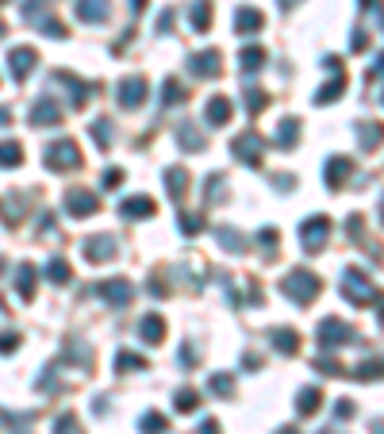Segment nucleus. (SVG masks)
Returning <instances> with one entry per match:
<instances>
[{"label":"nucleus","instance_id":"nucleus-1","mask_svg":"<svg viewBox=\"0 0 384 434\" xmlns=\"http://www.w3.org/2000/svg\"><path fill=\"white\" fill-rule=\"evenodd\" d=\"M43 162L46 169H73V166H81V150L77 143H70V139H62V143H54V146H46V154H43Z\"/></svg>","mask_w":384,"mask_h":434},{"label":"nucleus","instance_id":"nucleus-2","mask_svg":"<svg viewBox=\"0 0 384 434\" xmlns=\"http://www.w3.org/2000/svg\"><path fill=\"white\" fill-rule=\"evenodd\" d=\"M285 292L296 300V304H307V300L319 292V277H315V273H307V269H296V273H288Z\"/></svg>","mask_w":384,"mask_h":434},{"label":"nucleus","instance_id":"nucleus-3","mask_svg":"<svg viewBox=\"0 0 384 434\" xmlns=\"http://www.w3.org/2000/svg\"><path fill=\"white\" fill-rule=\"evenodd\" d=\"M327 234H331V223H327L323 215H315V219H307L304 227H300V242H304L307 254H315V250H323Z\"/></svg>","mask_w":384,"mask_h":434},{"label":"nucleus","instance_id":"nucleus-4","mask_svg":"<svg viewBox=\"0 0 384 434\" xmlns=\"http://www.w3.org/2000/svg\"><path fill=\"white\" fill-rule=\"evenodd\" d=\"M353 338H358V335H353L342 319H323V323H319V342L323 346H342V342H353Z\"/></svg>","mask_w":384,"mask_h":434},{"label":"nucleus","instance_id":"nucleus-5","mask_svg":"<svg viewBox=\"0 0 384 434\" xmlns=\"http://www.w3.org/2000/svg\"><path fill=\"white\" fill-rule=\"evenodd\" d=\"M35 62H39V54H35L31 46H16V50L8 54V70H12L16 81H27V73L35 70Z\"/></svg>","mask_w":384,"mask_h":434},{"label":"nucleus","instance_id":"nucleus-6","mask_svg":"<svg viewBox=\"0 0 384 434\" xmlns=\"http://www.w3.org/2000/svg\"><path fill=\"white\" fill-rule=\"evenodd\" d=\"M143 100H146V81L143 77H127L124 85H119V104H124V108H138Z\"/></svg>","mask_w":384,"mask_h":434},{"label":"nucleus","instance_id":"nucleus-7","mask_svg":"<svg viewBox=\"0 0 384 434\" xmlns=\"http://www.w3.org/2000/svg\"><path fill=\"white\" fill-rule=\"evenodd\" d=\"M261 150H265V143H261L254 131H246V135H242L238 143H235V154L242 158V162H250V166L261 162Z\"/></svg>","mask_w":384,"mask_h":434},{"label":"nucleus","instance_id":"nucleus-8","mask_svg":"<svg viewBox=\"0 0 384 434\" xmlns=\"http://www.w3.org/2000/svg\"><path fill=\"white\" fill-rule=\"evenodd\" d=\"M65 207H70V212L77 215V219H85V215L97 212V196L85 192V188H73V192L65 196Z\"/></svg>","mask_w":384,"mask_h":434},{"label":"nucleus","instance_id":"nucleus-9","mask_svg":"<svg viewBox=\"0 0 384 434\" xmlns=\"http://www.w3.org/2000/svg\"><path fill=\"white\" fill-rule=\"evenodd\" d=\"M73 12H77V20L97 23V20H104V16H108V0H77Z\"/></svg>","mask_w":384,"mask_h":434},{"label":"nucleus","instance_id":"nucleus-10","mask_svg":"<svg viewBox=\"0 0 384 434\" xmlns=\"http://www.w3.org/2000/svg\"><path fill=\"white\" fill-rule=\"evenodd\" d=\"M31 124L35 127H54V124H58V104H54V100H39L31 108Z\"/></svg>","mask_w":384,"mask_h":434},{"label":"nucleus","instance_id":"nucleus-11","mask_svg":"<svg viewBox=\"0 0 384 434\" xmlns=\"http://www.w3.org/2000/svg\"><path fill=\"white\" fill-rule=\"evenodd\" d=\"M119 212H124L127 219H146V215L154 212V200H150V196H131V200H124Z\"/></svg>","mask_w":384,"mask_h":434},{"label":"nucleus","instance_id":"nucleus-12","mask_svg":"<svg viewBox=\"0 0 384 434\" xmlns=\"http://www.w3.org/2000/svg\"><path fill=\"white\" fill-rule=\"evenodd\" d=\"M346 296L350 300H373L377 292H373V285L361 277V273H350V281H346Z\"/></svg>","mask_w":384,"mask_h":434},{"label":"nucleus","instance_id":"nucleus-13","mask_svg":"<svg viewBox=\"0 0 384 434\" xmlns=\"http://www.w3.org/2000/svg\"><path fill=\"white\" fill-rule=\"evenodd\" d=\"M261 12H254V8H238V16H235V27L242 35H254V31H261Z\"/></svg>","mask_w":384,"mask_h":434},{"label":"nucleus","instance_id":"nucleus-14","mask_svg":"<svg viewBox=\"0 0 384 434\" xmlns=\"http://www.w3.org/2000/svg\"><path fill=\"white\" fill-rule=\"evenodd\" d=\"M231 119V100L227 97H215L212 104H208V124L212 127H223Z\"/></svg>","mask_w":384,"mask_h":434},{"label":"nucleus","instance_id":"nucleus-15","mask_svg":"<svg viewBox=\"0 0 384 434\" xmlns=\"http://www.w3.org/2000/svg\"><path fill=\"white\" fill-rule=\"evenodd\" d=\"M85 258H89V261L111 258V239H108V234H100V239H89V242H85Z\"/></svg>","mask_w":384,"mask_h":434},{"label":"nucleus","instance_id":"nucleus-16","mask_svg":"<svg viewBox=\"0 0 384 434\" xmlns=\"http://www.w3.org/2000/svg\"><path fill=\"white\" fill-rule=\"evenodd\" d=\"M20 212H23V200H20V196H4V200H0V215H4L8 227H16V223L23 219Z\"/></svg>","mask_w":384,"mask_h":434},{"label":"nucleus","instance_id":"nucleus-17","mask_svg":"<svg viewBox=\"0 0 384 434\" xmlns=\"http://www.w3.org/2000/svg\"><path fill=\"white\" fill-rule=\"evenodd\" d=\"M100 292H104V300H111V304H119V308H124L127 300H131V292H135V288H131L127 281H111V285H104Z\"/></svg>","mask_w":384,"mask_h":434},{"label":"nucleus","instance_id":"nucleus-18","mask_svg":"<svg viewBox=\"0 0 384 434\" xmlns=\"http://www.w3.org/2000/svg\"><path fill=\"white\" fill-rule=\"evenodd\" d=\"M138 335L146 338V342H162V335H165V323L158 315H146L143 323H138Z\"/></svg>","mask_w":384,"mask_h":434},{"label":"nucleus","instance_id":"nucleus-19","mask_svg":"<svg viewBox=\"0 0 384 434\" xmlns=\"http://www.w3.org/2000/svg\"><path fill=\"white\" fill-rule=\"evenodd\" d=\"M353 169V162L350 158H334L331 166H327V181H331V188H342V177Z\"/></svg>","mask_w":384,"mask_h":434},{"label":"nucleus","instance_id":"nucleus-20","mask_svg":"<svg viewBox=\"0 0 384 434\" xmlns=\"http://www.w3.org/2000/svg\"><path fill=\"white\" fill-rule=\"evenodd\" d=\"M192 73H200V77H215V73H219V54L208 50L204 58H192Z\"/></svg>","mask_w":384,"mask_h":434},{"label":"nucleus","instance_id":"nucleus-21","mask_svg":"<svg viewBox=\"0 0 384 434\" xmlns=\"http://www.w3.org/2000/svg\"><path fill=\"white\" fill-rule=\"evenodd\" d=\"M16 285H20V296L31 300L35 296V269L31 266H20V273H16Z\"/></svg>","mask_w":384,"mask_h":434},{"label":"nucleus","instance_id":"nucleus-22","mask_svg":"<svg viewBox=\"0 0 384 434\" xmlns=\"http://www.w3.org/2000/svg\"><path fill=\"white\" fill-rule=\"evenodd\" d=\"M20 162H23L20 143H0V166H20Z\"/></svg>","mask_w":384,"mask_h":434},{"label":"nucleus","instance_id":"nucleus-23","mask_svg":"<svg viewBox=\"0 0 384 434\" xmlns=\"http://www.w3.org/2000/svg\"><path fill=\"white\" fill-rule=\"evenodd\" d=\"M46 277H50L54 285H65V281H70V266H65L62 258H54L50 266H46Z\"/></svg>","mask_w":384,"mask_h":434},{"label":"nucleus","instance_id":"nucleus-24","mask_svg":"<svg viewBox=\"0 0 384 434\" xmlns=\"http://www.w3.org/2000/svg\"><path fill=\"white\" fill-rule=\"evenodd\" d=\"M192 23H196V31H208V23H212V4L208 0L192 8Z\"/></svg>","mask_w":384,"mask_h":434},{"label":"nucleus","instance_id":"nucleus-25","mask_svg":"<svg viewBox=\"0 0 384 434\" xmlns=\"http://www.w3.org/2000/svg\"><path fill=\"white\" fill-rule=\"evenodd\" d=\"M319 408V389H304L300 392V415H312Z\"/></svg>","mask_w":384,"mask_h":434},{"label":"nucleus","instance_id":"nucleus-26","mask_svg":"<svg viewBox=\"0 0 384 434\" xmlns=\"http://www.w3.org/2000/svg\"><path fill=\"white\" fill-rule=\"evenodd\" d=\"M261 62H265V50H261V46H250V50H242V70H258Z\"/></svg>","mask_w":384,"mask_h":434},{"label":"nucleus","instance_id":"nucleus-27","mask_svg":"<svg viewBox=\"0 0 384 434\" xmlns=\"http://www.w3.org/2000/svg\"><path fill=\"white\" fill-rule=\"evenodd\" d=\"M277 350H285V354H296V335L292 331H277Z\"/></svg>","mask_w":384,"mask_h":434},{"label":"nucleus","instance_id":"nucleus-28","mask_svg":"<svg viewBox=\"0 0 384 434\" xmlns=\"http://www.w3.org/2000/svg\"><path fill=\"white\" fill-rule=\"evenodd\" d=\"M119 369L131 373V369H146V362L143 357H135V354H119Z\"/></svg>","mask_w":384,"mask_h":434},{"label":"nucleus","instance_id":"nucleus-29","mask_svg":"<svg viewBox=\"0 0 384 434\" xmlns=\"http://www.w3.org/2000/svg\"><path fill=\"white\" fill-rule=\"evenodd\" d=\"M143 427H146V434H162V430H165V419H162V415H154V411H150L146 419H143Z\"/></svg>","mask_w":384,"mask_h":434},{"label":"nucleus","instance_id":"nucleus-30","mask_svg":"<svg viewBox=\"0 0 384 434\" xmlns=\"http://www.w3.org/2000/svg\"><path fill=\"white\" fill-rule=\"evenodd\" d=\"M196 400H200V396H196L192 389H185L181 396H177V408H181V411H192V408H196Z\"/></svg>","mask_w":384,"mask_h":434},{"label":"nucleus","instance_id":"nucleus-31","mask_svg":"<svg viewBox=\"0 0 384 434\" xmlns=\"http://www.w3.org/2000/svg\"><path fill=\"white\" fill-rule=\"evenodd\" d=\"M296 131H300V127H296V119H285V127H280V143H285V146H288V143H296Z\"/></svg>","mask_w":384,"mask_h":434},{"label":"nucleus","instance_id":"nucleus-32","mask_svg":"<svg viewBox=\"0 0 384 434\" xmlns=\"http://www.w3.org/2000/svg\"><path fill=\"white\" fill-rule=\"evenodd\" d=\"M16 350V335H0V354H12Z\"/></svg>","mask_w":384,"mask_h":434},{"label":"nucleus","instance_id":"nucleus-33","mask_svg":"<svg viewBox=\"0 0 384 434\" xmlns=\"http://www.w3.org/2000/svg\"><path fill=\"white\" fill-rule=\"evenodd\" d=\"M119 181H124V173H119V169H111V173H104V188H116Z\"/></svg>","mask_w":384,"mask_h":434},{"label":"nucleus","instance_id":"nucleus-34","mask_svg":"<svg viewBox=\"0 0 384 434\" xmlns=\"http://www.w3.org/2000/svg\"><path fill=\"white\" fill-rule=\"evenodd\" d=\"M8 119H12V112H8V108H0V127H8Z\"/></svg>","mask_w":384,"mask_h":434},{"label":"nucleus","instance_id":"nucleus-35","mask_svg":"<svg viewBox=\"0 0 384 434\" xmlns=\"http://www.w3.org/2000/svg\"><path fill=\"white\" fill-rule=\"evenodd\" d=\"M380 212H384V200H380Z\"/></svg>","mask_w":384,"mask_h":434},{"label":"nucleus","instance_id":"nucleus-36","mask_svg":"<svg viewBox=\"0 0 384 434\" xmlns=\"http://www.w3.org/2000/svg\"><path fill=\"white\" fill-rule=\"evenodd\" d=\"M0 269H4V261H0Z\"/></svg>","mask_w":384,"mask_h":434},{"label":"nucleus","instance_id":"nucleus-37","mask_svg":"<svg viewBox=\"0 0 384 434\" xmlns=\"http://www.w3.org/2000/svg\"><path fill=\"white\" fill-rule=\"evenodd\" d=\"M0 4H8V0H0Z\"/></svg>","mask_w":384,"mask_h":434}]
</instances>
